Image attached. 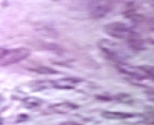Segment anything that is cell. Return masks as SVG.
Returning <instances> with one entry per match:
<instances>
[{
  "label": "cell",
  "instance_id": "obj_17",
  "mask_svg": "<svg viewBox=\"0 0 154 125\" xmlns=\"http://www.w3.org/2000/svg\"><path fill=\"white\" fill-rule=\"evenodd\" d=\"M53 1H59V0H53Z\"/></svg>",
  "mask_w": 154,
  "mask_h": 125
},
{
  "label": "cell",
  "instance_id": "obj_1",
  "mask_svg": "<svg viewBox=\"0 0 154 125\" xmlns=\"http://www.w3.org/2000/svg\"><path fill=\"white\" fill-rule=\"evenodd\" d=\"M99 47L106 57L116 62H123L128 57V51L120 44L110 41L107 39H102L99 42Z\"/></svg>",
  "mask_w": 154,
  "mask_h": 125
},
{
  "label": "cell",
  "instance_id": "obj_7",
  "mask_svg": "<svg viewBox=\"0 0 154 125\" xmlns=\"http://www.w3.org/2000/svg\"><path fill=\"white\" fill-rule=\"evenodd\" d=\"M76 109H78V106L73 103L63 102V103L53 105V106L50 107L49 110L53 112H56V114H68V112L74 111Z\"/></svg>",
  "mask_w": 154,
  "mask_h": 125
},
{
  "label": "cell",
  "instance_id": "obj_6",
  "mask_svg": "<svg viewBox=\"0 0 154 125\" xmlns=\"http://www.w3.org/2000/svg\"><path fill=\"white\" fill-rule=\"evenodd\" d=\"M80 82L81 79L78 78H64L53 83H54V87L59 89H73L76 84Z\"/></svg>",
  "mask_w": 154,
  "mask_h": 125
},
{
  "label": "cell",
  "instance_id": "obj_16",
  "mask_svg": "<svg viewBox=\"0 0 154 125\" xmlns=\"http://www.w3.org/2000/svg\"><path fill=\"white\" fill-rule=\"evenodd\" d=\"M6 51H7V50L3 49V48H0V59H1L4 56V54H6Z\"/></svg>",
  "mask_w": 154,
  "mask_h": 125
},
{
  "label": "cell",
  "instance_id": "obj_13",
  "mask_svg": "<svg viewBox=\"0 0 154 125\" xmlns=\"http://www.w3.org/2000/svg\"><path fill=\"white\" fill-rule=\"evenodd\" d=\"M116 100L119 101L121 103H130L132 101L131 96L128 95V94H125V93H121L118 94L116 96Z\"/></svg>",
  "mask_w": 154,
  "mask_h": 125
},
{
  "label": "cell",
  "instance_id": "obj_9",
  "mask_svg": "<svg viewBox=\"0 0 154 125\" xmlns=\"http://www.w3.org/2000/svg\"><path fill=\"white\" fill-rule=\"evenodd\" d=\"M102 115L104 118L107 119H126L133 118V114H129V112H110V111H105L103 112Z\"/></svg>",
  "mask_w": 154,
  "mask_h": 125
},
{
  "label": "cell",
  "instance_id": "obj_4",
  "mask_svg": "<svg viewBox=\"0 0 154 125\" xmlns=\"http://www.w3.org/2000/svg\"><path fill=\"white\" fill-rule=\"evenodd\" d=\"M30 54V51L26 48H19V49L7 51L3 57L0 59V65L8 66L12 64L19 63L26 59Z\"/></svg>",
  "mask_w": 154,
  "mask_h": 125
},
{
  "label": "cell",
  "instance_id": "obj_3",
  "mask_svg": "<svg viewBox=\"0 0 154 125\" xmlns=\"http://www.w3.org/2000/svg\"><path fill=\"white\" fill-rule=\"evenodd\" d=\"M118 69L122 73L137 80L153 78V67H149V66L139 67V66L130 65V64L124 62H120L118 63Z\"/></svg>",
  "mask_w": 154,
  "mask_h": 125
},
{
  "label": "cell",
  "instance_id": "obj_2",
  "mask_svg": "<svg viewBox=\"0 0 154 125\" xmlns=\"http://www.w3.org/2000/svg\"><path fill=\"white\" fill-rule=\"evenodd\" d=\"M104 31L106 34L116 39L129 40L134 37L140 36L131 27H129L126 23L119 22L108 23V25L104 26Z\"/></svg>",
  "mask_w": 154,
  "mask_h": 125
},
{
  "label": "cell",
  "instance_id": "obj_15",
  "mask_svg": "<svg viewBox=\"0 0 154 125\" xmlns=\"http://www.w3.org/2000/svg\"><path fill=\"white\" fill-rule=\"evenodd\" d=\"M60 125H81L77 122L74 121H66V122H63V123H60Z\"/></svg>",
  "mask_w": 154,
  "mask_h": 125
},
{
  "label": "cell",
  "instance_id": "obj_5",
  "mask_svg": "<svg viewBox=\"0 0 154 125\" xmlns=\"http://www.w3.org/2000/svg\"><path fill=\"white\" fill-rule=\"evenodd\" d=\"M115 0H99L91 8L90 15L93 19H103L112 11Z\"/></svg>",
  "mask_w": 154,
  "mask_h": 125
},
{
  "label": "cell",
  "instance_id": "obj_14",
  "mask_svg": "<svg viewBox=\"0 0 154 125\" xmlns=\"http://www.w3.org/2000/svg\"><path fill=\"white\" fill-rule=\"evenodd\" d=\"M28 118V115H20L18 116V119L17 121L18 122H21V121H26V120Z\"/></svg>",
  "mask_w": 154,
  "mask_h": 125
},
{
  "label": "cell",
  "instance_id": "obj_12",
  "mask_svg": "<svg viewBox=\"0 0 154 125\" xmlns=\"http://www.w3.org/2000/svg\"><path fill=\"white\" fill-rule=\"evenodd\" d=\"M127 41H128V45L133 50H135V51L145 50L144 42L140 38V36H137V37H134L132 39H129V40H127Z\"/></svg>",
  "mask_w": 154,
  "mask_h": 125
},
{
  "label": "cell",
  "instance_id": "obj_10",
  "mask_svg": "<svg viewBox=\"0 0 154 125\" xmlns=\"http://www.w3.org/2000/svg\"><path fill=\"white\" fill-rule=\"evenodd\" d=\"M54 87V83L53 80H38L31 83V89L34 91H40L48 88Z\"/></svg>",
  "mask_w": 154,
  "mask_h": 125
},
{
  "label": "cell",
  "instance_id": "obj_11",
  "mask_svg": "<svg viewBox=\"0 0 154 125\" xmlns=\"http://www.w3.org/2000/svg\"><path fill=\"white\" fill-rule=\"evenodd\" d=\"M42 102L43 101L41 99L35 97V96H29L23 100V106L27 109H36L41 106Z\"/></svg>",
  "mask_w": 154,
  "mask_h": 125
},
{
  "label": "cell",
  "instance_id": "obj_8",
  "mask_svg": "<svg viewBox=\"0 0 154 125\" xmlns=\"http://www.w3.org/2000/svg\"><path fill=\"white\" fill-rule=\"evenodd\" d=\"M26 68L31 72H35V73L41 74V75H56V74H58V71H56L55 69H52V68H50V67L44 66V65L37 64V63L30 62L29 65H26Z\"/></svg>",
  "mask_w": 154,
  "mask_h": 125
}]
</instances>
